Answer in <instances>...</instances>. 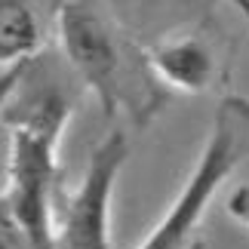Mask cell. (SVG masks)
Returning a JSON list of instances; mask_svg holds the SVG:
<instances>
[{"label":"cell","instance_id":"obj_7","mask_svg":"<svg viewBox=\"0 0 249 249\" xmlns=\"http://www.w3.org/2000/svg\"><path fill=\"white\" fill-rule=\"evenodd\" d=\"M31 62H34V59H28V62H16V65H6V68L0 71V114L6 111V105L13 102V95L18 92V86H22L28 68H31Z\"/></svg>","mask_w":249,"mask_h":249},{"label":"cell","instance_id":"obj_4","mask_svg":"<svg viewBox=\"0 0 249 249\" xmlns=\"http://www.w3.org/2000/svg\"><path fill=\"white\" fill-rule=\"evenodd\" d=\"M126 163L129 142L120 129H111L89 151L80 185L55 203L53 249H114L111 200Z\"/></svg>","mask_w":249,"mask_h":249},{"label":"cell","instance_id":"obj_6","mask_svg":"<svg viewBox=\"0 0 249 249\" xmlns=\"http://www.w3.org/2000/svg\"><path fill=\"white\" fill-rule=\"evenodd\" d=\"M43 43L40 25L28 0H0V65L34 59Z\"/></svg>","mask_w":249,"mask_h":249},{"label":"cell","instance_id":"obj_5","mask_svg":"<svg viewBox=\"0 0 249 249\" xmlns=\"http://www.w3.org/2000/svg\"><path fill=\"white\" fill-rule=\"evenodd\" d=\"M145 59L160 83L188 95L209 92L225 80L228 71L225 37L206 25L160 37L145 50Z\"/></svg>","mask_w":249,"mask_h":249},{"label":"cell","instance_id":"obj_2","mask_svg":"<svg viewBox=\"0 0 249 249\" xmlns=\"http://www.w3.org/2000/svg\"><path fill=\"white\" fill-rule=\"evenodd\" d=\"M62 55L102 105L105 117L123 114L145 129L163 111L166 89L151 71L145 50L126 37L105 0H62L55 13Z\"/></svg>","mask_w":249,"mask_h":249},{"label":"cell","instance_id":"obj_1","mask_svg":"<svg viewBox=\"0 0 249 249\" xmlns=\"http://www.w3.org/2000/svg\"><path fill=\"white\" fill-rule=\"evenodd\" d=\"M74 117V102L59 83L34 77V62L0 114L9 132L6 185L0 206L25 249H53L59 142Z\"/></svg>","mask_w":249,"mask_h":249},{"label":"cell","instance_id":"obj_3","mask_svg":"<svg viewBox=\"0 0 249 249\" xmlns=\"http://www.w3.org/2000/svg\"><path fill=\"white\" fill-rule=\"evenodd\" d=\"M249 160V99L225 95L213 114L206 145L178 197L136 249H203V222L225 181Z\"/></svg>","mask_w":249,"mask_h":249},{"label":"cell","instance_id":"obj_9","mask_svg":"<svg viewBox=\"0 0 249 249\" xmlns=\"http://www.w3.org/2000/svg\"><path fill=\"white\" fill-rule=\"evenodd\" d=\"M231 3L240 9V16L246 18V25H249V0H231Z\"/></svg>","mask_w":249,"mask_h":249},{"label":"cell","instance_id":"obj_8","mask_svg":"<svg viewBox=\"0 0 249 249\" xmlns=\"http://www.w3.org/2000/svg\"><path fill=\"white\" fill-rule=\"evenodd\" d=\"M228 215L249 228V185H237L228 197Z\"/></svg>","mask_w":249,"mask_h":249}]
</instances>
